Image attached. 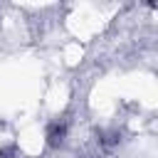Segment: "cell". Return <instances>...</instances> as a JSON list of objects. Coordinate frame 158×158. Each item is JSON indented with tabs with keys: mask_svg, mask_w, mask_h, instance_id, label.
<instances>
[{
	"mask_svg": "<svg viewBox=\"0 0 158 158\" xmlns=\"http://www.w3.org/2000/svg\"><path fill=\"white\" fill-rule=\"evenodd\" d=\"M64 133H67V126L64 123H52L49 131H47V138H49V143H62Z\"/></svg>",
	"mask_w": 158,
	"mask_h": 158,
	"instance_id": "obj_1",
	"label": "cell"
}]
</instances>
